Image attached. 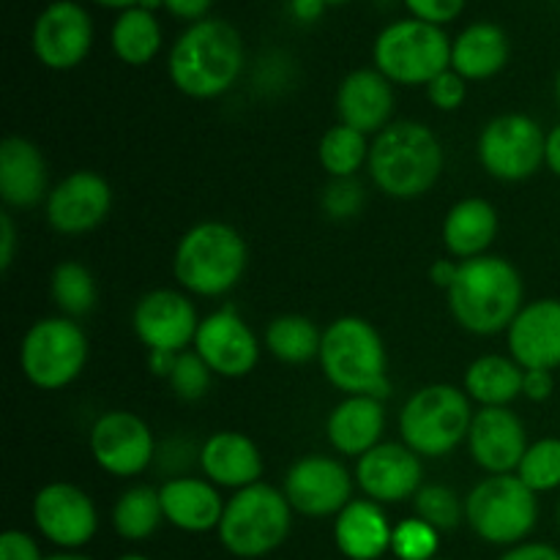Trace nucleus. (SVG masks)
Returning <instances> with one entry per match:
<instances>
[{"instance_id":"42","label":"nucleus","mask_w":560,"mask_h":560,"mask_svg":"<svg viewBox=\"0 0 560 560\" xmlns=\"http://www.w3.org/2000/svg\"><path fill=\"white\" fill-rule=\"evenodd\" d=\"M413 20L430 22V25H446V22L457 20L465 9V0H405Z\"/></svg>"},{"instance_id":"55","label":"nucleus","mask_w":560,"mask_h":560,"mask_svg":"<svg viewBox=\"0 0 560 560\" xmlns=\"http://www.w3.org/2000/svg\"><path fill=\"white\" fill-rule=\"evenodd\" d=\"M326 3H348V0H326Z\"/></svg>"},{"instance_id":"1","label":"nucleus","mask_w":560,"mask_h":560,"mask_svg":"<svg viewBox=\"0 0 560 560\" xmlns=\"http://www.w3.org/2000/svg\"><path fill=\"white\" fill-rule=\"evenodd\" d=\"M454 320L470 334L492 337L509 331L523 310V277L503 257L481 255L459 262L457 279L446 290Z\"/></svg>"},{"instance_id":"21","label":"nucleus","mask_w":560,"mask_h":560,"mask_svg":"<svg viewBox=\"0 0 560 560\" xmlns=\"http://www.w3.org/2000/svg\"><path fill=\"white\" fill-rule=\"evenodd\" d=\"M512 359L523 370L560 366V299L530 301L520 310L506 331Z\"/></svg>"},{"instance_id":"7","label":"nucleus","mask_w":560,"mask_h":560,"mask_svg":"<svg viewBox=\"0 0 560 560\" xmlns=\"http://www.w3.org/2000/svg\"><path fill=\"white\" fill-rule=\"evenodd\" d=\"M293 506L284 492L271 485L244 487L224 503L222 523H219V539L224 550L238 558H260L284 545L290 534Z\"/></svg>"},{"instance_id":"45","label":"nucleus","mask_w":560,"mask_h":560,"mask_svg":"<svg viewBox=\"0 0 560 560\" xmlns=\"http://www.w3.org/2000/svg\"><path fill=\"white\" fill-rule=\"evenodd\" d=\"M16 252V228L9 211L0 213V271H9Z\"/></svg>"},{"instance_id":"13","label":"nucleus","mask_w":560,"mask_h":560,"mask_svg":"<svg viewBox=\"0 0 560 560\" xmlns=\"http://www.w3.org/2000/svg\"><path fill=\"white\" fill-rule=\"evenodd\" d=\"M137 339L148 348V353H184L195 345L197 310L184 293L175 290H151L142 295L131 315Z\"/></svg>"},{"instance_id":"37","label":"nucleus","mask_w":560,"mask_h":560,"mask_svg":"<svg viewBox=\"0 0 560 560\" xmlns=\"http://www.w3.org/2000/svg\"><path fill=\"white\" fill-rule=\"evenodd\" d=\"M416 517L424 520L427 525L443 534V530H454L459 520L465 517V503H459L457 492L448 490L443 485H427L413 495Z\"/></svg>"},{"instance_id":"19","label":"nucleus","mask_w":560,"mask_h":560,"mask_svg":"<svg viewBox=\"0 0 560 560\" xmlns=\"http://www.w3.org/2000/svg\"><path fill=\"white\" fill-rule=\"evenodd\" d=\"M528 446L525 424L509 408H481L474 413L468 432L470 457L490 476L517 474Z\"/></svg>"},{"instance_id":"3","label":"nucleus","mask_w":560,"mask_h":560,"mask_svg":"<svg viewBox=\"0 0 560 560\" xmlns=\"http://www.w3.org/2000/svg\"><path fill=\"white\" fill-rule=\"evenodd\" d=\"M366 167L383 195L394 200H416L441 178V140L430 126L416 120H394L372 140Z\"/></svg>"},{"instance_id":"53","label":"nucleus","mask_w":560,"mask_h":560,"mask_svg":"<svg viewBox=\"0 0 560 560\" xmlns=\"http://www.w3.org/2000/svg\"><path fill=\"white\" fill-rule=\"evenodd\" d=\"M556 96H558V104H560V71H558V77H556Z\"/></svg>"},{"instance_id":"56","label":"nucleus","mask_w":560,"mask_h":560,"mask_svg":"<svg viewBox=\"0 0 560 560\" xmlns=\"http://www.w3.org/2000/svg\"><path fill=\"white\" fill-rule=\"evenodd\" d=\"M558 525H560V506H558Z\"/></svg>"},{"instance_id":"32","label":"nucleus","mask_w":560,"mask_h":560,"mask_svg":"<svg viewBox=\"0 0 560 560\" xmlns=\"http://www.w3.org/2000/svg\"><path fill=\"white\" fill-rule=\"evenodd\" d=\"M323 334L310 317L282 315L268 323L266 348L282 364H306L320 355Z\"/></svg>"},{"instance_id":"34","label":"nucleus","mask_w":560,"mask_h":560,"mask_svg":"<svg viewBox=\"0 0 560 560\" xmlns=\"http://www.w3.org/2000/svg\"><path fill=\"white\" fill-rule=\"evenodd\" d=\"M370 148L372 145L366 142V135L345 124H337L320 137L317 159H320V167L331 178H353L370 162Z\"/></svg>"},{"instance_id":"35","label":"nucleus","mask_w":560,"mask_h":560,"mask_svg":"<svg viewBox=\"0 0 560 560\" xmlns=\"http://www.w3.org/2000/svg\"><path fill=\"white\" fill-rule=\"evenodd\" d=\"M52 301L63 317H82L96 306V282L82 262L66 260L52 271Z\"/></svg>"},{"instance_id":"10","label":"nucleus","mask_w":560,"mask_h":560,"mask_svg":"<svg viewBox=\"0 0 560 560\" xmlns=\"http://www.w3.org/2000/svg\"><path fill=\"white\" fill-rule=\"evenodd\" d=\"M88 364V337L71 317H44L27 328L20 348V366L42 392H58L74 383Z\"/></svg>"},{"instance_id":"24","label":"nucleus","mask_w":560,"mask_h":560,"mask_svg":"<svg viewBox=\"0 0 560 560\" xmlns=\"http://www.w3.org/2000/svg\"><path fill=\"white\" fill-rule=\"evenodd\" d=\"M0 197L11 208H33L49 197L47 162L25 137L0 142Z\"/></svg>"},{"instance_id":"4","label":"nucleus","mask_w":560,"mask_h":560,"mask_svg":"<svg viewBox=\"0 0 560 560\" xmlns=\"http://www.w3.org/2000/svg\"><path fill=\"white\" fill-rule=\"evenodd\" d=\"M320 366L348 397H388V355L381 334L364 317H339L323 331Z\"/></svg>"},{"instance_id":"39","label":"nucleus","mask_w":560,"mask_h":560,"mask_svg":"<svg viewBox=\"0 0 560 560\" xmlns=\"http://www.w3.org/2000/svg\"><path fill=\"white\" fill-rule=\"evenodd\" d=\"M211 375L206 361L195 353V350H184V353L175 355V364L170 370L167 381L173 386V392L178 394L180 399H200L206 397V392L211 388Z\"/></svg>"},{"instance_id":"22","label":"nucleus","mask_w":560,"mask_h":560,"mask_svg":"<svg viewBox=\"0 0 560 560\" xmlns=\"http://www.w3.org/2000/svg\"><path fill=\"white\" fill-rule=\"evenodd\" d=\"M339 120L361 135H381L392 124L394 88L377 69L350 71L337 93Z\"/></svg>"},{"instance_id":"36","label":"nucleus","mask_w":560,"mask_h":560,"mask_svg":"<svg viewBox=\"0 0 560 560\" xmlns=\"http://www.w3.org/2000/svg\"><path fill=\"white\" fill-rule=\"evenodd\" d=\"M517 476L525 487L539 495V492H552L560 487V438H541L530 443L520 463Z\"/></svg>"},{"instance_id":"41","label":"nucleus","mask_w":560,"mask_h":560,"mask_svg":"<svg viewBox=\"0 0 560 560\" xmlns=\"http://www.w3.org/2000/svg\"><path fill=\"white\" fill-rule=\"evenodd\" d=\"M427 96H430V102L435 104L438 109L452 113V109H457L459 104L465 102V80L454 69L443 71V74H438L435 80L427 85Z\"/></svg>"},{"instance_id":"16","label":"nucleus","mask_w":560,"mask_h":560,"mask_svg":"<svg viewBox=\"0 0 560 560\" xmlns=\"http://www.w3.org/2000/svg\"><path fill=\"white\" fill-rule=\"evenodd\" d=\"M93 44V22L74 0H55L33 25V52L47 69H74Z\"/></svg>"},{"instance_id":"9","label":"nucleus","mask_w":560,"mask_h":560,"mask_svg":"<svg viewBox=\"0 0 560 560\" xmlns=\"http://www.w3.org/2000/svg\"><path fill=\"white\" fill-rule=\"evenodd\" d=\"M375 66L397 85H430L452 69V42L430 22L399 20L377 36Z\"/></svg>"},{"instance_id":"15","label":"nucleus","mask_w":560,"mask_h":560,"mask_svg":"<svg viewBox=\"0 0 560 560\" xmlns=\"http://www.w3.org/2000/svg\"><path fill=\"white\" fill-rule=\"evenodd\" d=\"M33 523L47 541L63 550H77L93 539L98 514L88 492L66 481H52L33 498Z\"/></svg>"},{"instance_id":"52","label":"nucleus","mask_w":560,"mask_h":560,"mask_svg":"<svg viewBox=\"0 0 560 560\" xmlns=\"http://www.w3.org/2000/svg\"><path fill=\"white\" fill-rule=\"evenodd\" d=\"M44 560H91V558L74 556V552H60V556H49V558H44Z\"/></svg>"},{"instance_id":"43","label":"nucleus","mask_w":560,"mask_h":560,"mask_svg":"<svg viewBox=\"0 0 560 560\" xmlns=\"http://www.w3.org/2000/svg\"><path fill=\"white\" fill-rule=\"evenodd\" d=\"M0 560H44L36 541L22 530H5L0 536Z\"/></svg>"},{"instance_id":"26","label":"nucleus","mask_w":560,"mask_h":560,"mask_svg":"<svg viewBox=\"0 0 560 560\" xmlns=\"http://www.w3.org/2000/svg\"><path fill=\"white\" fill-rule=\"evenodd\" d=\"M159 498L164 520L186 534H206L222 523L224 501L208 479H173L159 490Z\"/></svg>"},{"instance_id":"49","label":"nucleus","mask_w":560,"mask_h":560,"mask_svg":"<svg viewBox=\"0 0 560 560\" xmlns=\"http://www.w3.org/2000/svg\"><path fill=\"white\" fill-rule=\"evenodd\" d=\"M545 164L550 167V173H556L560 178V124L552 126L547 131V153H545Z\"/></svg>"},{"instance_id":"50","label":"nucleus","mask_w":560,"mask_h":560,"mask_svg":"<svg viewBox=\"0 0 560 560\" xmlns=\"http://www.w3.org/2000/svg\"><path fill=\"white\" fill-rule=\"evenodd\" d=\"M290 9L299 16L301 22H312L323 14L326 9V0H290Z\"/></svg>"},{"instance_id":"2","label":"nucleus","mask_w":560,"mask_h":560,"mask_svg":"<svg viewBox=\"0 0 560 560\" xmlns=\"http://www.w3.org/2000/svg\"><path fill=\"white\" fill-rule=\"evenodd\" d=\"M170 80L191 98H217L238 82L244 69L241 33L224 20H200L180 33L167 60Z\"/></svg>"},{"instance_id":"23","label":"nucleus","mask_w":560,"mask_h":560,"mask_svg":"<svg viewBox=\"0 0 560 560\" xmlns=\"http://www.w3.org/2000/svg\"><path fill=\"white\" fill-rule=\"evenodd\" d=\"M200 468L206 479L217 487L244 490L260 481L262 457L255 441L241 432H217L200 448Z\"/></svg>"},{"instance_id":"8","label":"nucleus","mask_w":560,"mask_h":560,"mask_svg":"<svg viewBox=\"0 0 560 560\" xmlns=\"http://www.w3.org/2000/svg\"><path fill=\"white\" fill-rule=\"evenodd\" d=\"M465 520L490 545H517L539 520V501L517 474L487 476L465 498Z\"/></svg>"},{"instance_id":"44","label":"nucleus","mask_w":560,"mask_h":560,"mask_svg":"<svg viewBox=\"0 0 560 560\" xmlns=\"http://www.w3.org/2000/svg\"><path fill=\"white\" fill-rule=\"evenodd\" d=\"M552 388H556V377H552L550 370H525L523 394L530 402H545V399H550Z\"/></svg>"},{"instance_id":"28","label":"nucleus","mask_w":560,"mask_h":560,"mask_svg":"<svg viewBox=\"0 0 560 560\" xmlns=\"http://www.w3.org/2000/svg\"><path fill=\"white\" fill-rule=\"evenodd\" d=\"M498 235V211L481 197H468L452 206L443 222V244L459 260L481 257Z\"/></svg>"},{"instance_id":"29","label":"nucleus","mask_w":560,"mask_h":560,"mask_svg":"<svg viewBox=\"0 0 560 560\" xmlns=\"http://www.w3.org/2000/svg\"><path fill=\"white\" fill-rule=\"evenodd\" d=\"M509 38L492 22L465 27L452 44V69L463 80H490L506 66Z\"/></svg>"},{"instance_id":"54","label":"nucleus","mask_w":560,"mask_h":560,"mask_svg":"<svg viewBox=\"0 0 560 560\" xmlns=\"http://www.w3.org/2000/svg\"><path fill=\"white\" fill-rule=\"evenodd\" d=\"M120 560H148V558H142V556H124Z\"/></svg>"},{"instance_id":"40","label":"nucleus","mask_w":560,"mask_h":560,"mask_svg":"<svg viewBox=\"0 0 560 560\" xmlns=\"http://www.w3.org/2000/svg\"><path fill=\"white\" fill-rule=\"evenodd\" d=\"M364 189L355 184V178H331V184L323 191V211L331 219H350L361 211Z\"/></svg>"},{"instance_id":"27","label":"nucleus","mask_w":560,"mask_h":560,"mask_svg":"<svg viewBox=\"0 0 560 560\" xmlns=\"http://www.w3.org/2000/svg\"><path fill=\"white\" fill-rule=\"evenodd\" d=\"M392 536L394 528L375 501H350L334 525L339 552L350 560H377L392 550Z\"/></svg>"},{"instance_id":"57","label":"nucleus","mask_w":560,"mask_h":560,"mask_svg":"<svg viewBox=\"0 0 560 560\" xmlns=\"http://www.w3.org/2000/svg\"><path fill=\"white\" fill-rule=\"evenodd\" d=\"M432 560H438V558H432Z\"/></svg>"},{"instance_id":"6","label":"nucleus","mask_w":560,"mask_h":560,"mask_svg":"<svg viewBox=\"0 0 560 560\" xmlns=\"http://www.w3.org/2000/svg\"><path fill=\"white\" fill-rule=\"evenodd\" d=\"M470 397L452 383L419 388L399 410V435L419 457H446L468 441Z\"/></svg>"},{"instance_id":"11","label":"nucleus","mask_w":560,"mask_h":560,"mask_svg":"<svg viewBox=\"0 0 560 560\" xmlns=\"http://www.w3.org/2000/svg\"><path fill=\"white\" fill-rule=\"evenodd\" d=\"M547 135L530 115H498L481 129L479 162L492 178L525 180L545 164Z\"/></svg>"},{"instance_id":"33","label":"nucleus","mask_w":560,"mask_h":560,"mask_svg":"<svg viewBox=\"0 0 560 560\" xmlns=\"http://www.w3.org/2000/svg\"><path fill=\"white\" fill-rule=\"evenodd\" d=\"M164 520L162 498L153 487H131L118 498L113 509V525L118 536L129 541H142L159 528Z\"/></svg>"},{"instance_id":"20","label":"nucleus","mask_w":560,"mask_h":560,"mask_svg":"<svg viewBox=\"0 0 560 560\" xmlns=\"http://www.w3.org/2000/svg\"><path fill=\"white\" fill-rule=\"evenodd\" d=\"M421 457L405 443H381L355 465V479L375 503H399L421 490Z\"/></svg>"},{"instance_id":"5","label":"nucleus","mask_w":560,"mask_h":560,"mask_svg":"<svg viewBox=\"0 0 560 560\" xmlns=\"http://www.w3.org/2000/svg\"><path fill=\"white\" fill-rule=\"evenodd\" d=\"M246 241L224 222H200L178 241L173 273L180 288L202 299L230 293L246 271Z\"/></svg>"},{"instance_id":"38","label":"nucleus","mask_w":560,"mask_h":560,"mask_svg":"<svg viewBox=\"0 0 560 560\" xmlns=\"http://www.w3.org/2000/svg\"><path fill=\"white\" fill-rule=\"evenodd\" d=\"M438 539H441V534L424 520H402L394 528L392 550L399 560H432L438 552Z\"/></svg>"},{"instance_id":"51","label":"nucleus","mask_w":560,"mask_h":560,"mask_svg":"<svg viewBox=\"0 0 560 560\" xmlns=\"http://www.w3.org/2000/svg\"><path fill=\"white\" fill-rule=\"evenodd\" d=\"M96 3L107 5V9H135V5H140V0H96Z\"/></svg>"},{"instance_id":"46","label":"nucleus","mask_w":560,"mask_h":560,"mask_svg":"<svg viewBox=\"0 0 560 560\" xmlns=\"http://www.w3.org/2000/svg\"><path fill=\"white\" fill-rule=\"evenodd\" d=\"M213 0H162L164 9L170 11V14L180 16V20H197L200 22V16H206V11L211 9Z\"/></svg>"},{"instance_id":"30","label":"nucleus","mask_w":560,"mask_h":560,"mask_svg":"<svg viewBox=\"0 0 560 560\" xmlns=\"http://www.w3.org/2000/svg\"><path fill=\"white\" fill-rule=\"evenodd\" d=\"M525 370L506 355H481L465 372V392L481 408H506L523 394Z\"/></svg>"},{"instance_id":"17","label":"nucleus","mask_w":560,"mask_h":560,"mask_svg":"<svg viewBox=\"0 0 560 560\" xmlns=\"http://www.w3.org/2000/svg\"><path fill=\"white\" fill-rule=\"evenodd\" d=\"M195 353L206 361L213 375L244 377L257 366L260 342L244 323V317L235 315L233 306H228V310H219L200 320Z\"/></svg>"},{"instance_id":"47","label":"nucleus","mask_w":560,"mask_h":560,"mask_svg":"<svg viewBox=\"0 0 560 560\" xmlns=\"http://www.w3.org/2000/svg\"><path fill=\"white\" fill-rule=\"evenodd\" d=\"M501 560H560V550H556V547L550 545H539V541H534V545L514 547V550H509Z\"/></svg>"},{"instance_id":"31","label":"nucleus","mask_w":560,"mask_h":560,"mask_svg":"<svg viewBox=\"0 0 560 560\" xmlns=\"http://www.w3.org/2000/svg\"><path fill=\"white\" fill-rule=\"evenodd\" d=\"M159 47H162V31L153 11L135 5L115 20L113 49L124 63L145 66L159 52Z\"/></svg>"},{"instance_id":"25","label":"nucleus","mask_w":560,"mask_h":560,"mask_svg":"<svg viewBox=\"0 0 560 560\" xmlns=\"http://www.w3.org/2000/svg\"><path fill=\"white\" fill-rule=\"evenodd\" d=\"M386 430V410L383 399L375 397H348L328 413L326 435L328 443L345 457H364L375 446H381Z\"/></svg>"},{"instance_id":"18","label":"nucleus","mask_w":560,"mask_h":560,"mask_svg":"<svg viewBox=\"0 0 560 560\" xmlns=\"http://www.w3.org/2000/svg\"><path fill=\"white\" fill-rule=\"evenodd\" d=\"M113 208V189L91 170L66 175L47 197V222L63 235L91 233L107 219Z\"/></svg>"},{"instance_id":"14","label":"nucleus","mask_w":560,"mask_h":560,"mask_svg":"<svg viewBox=\"0 0 560 560\" xmlns=\"http://www.w3.org/2000/svg\"><path fill=\"white\" fill-rule=\"evenodd\" d=\"M282 492L293 512L304 517H328L353 501V479L339 459L312 454L288 470Z\"/></svg>"},{"instance_id":"48","label":"nucleus","mask_w":560,"mask_h":560,"mask_svg":"<svg viewBox=\"0 0 560 560\" xmlns=\"http://www.w3.org/2000/svg\"><path fill=\"white\" fill-rule=\"evenodd\" d=\"M457 271H459V262L438 260L435 266L430 268V279H432V284H438V288L448 290V288H452L454 279H457Z\"/></svg>"},{"instance_id":"12","label":"nucleus","mask_w":560,"mask_h":560,"mask_svg":"<svg viewBox=\"0 0 560 560\" xmlns=\"http://www.w3.org/2000/svg\"><path fill=\"white\" fill-rule=\"evenodd\" d=\"M91 454L102 470L118 479L140 476L153 463V435L140 416L109 410L91 427Z\"/></svg>"}]
</instances>
